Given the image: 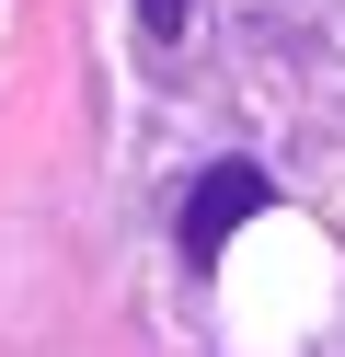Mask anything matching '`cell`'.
Segmentation results:
<instances>
[{"label":"cell","mask_w":345,"mask_h":357,"mask_svg":"<svg viewBox=\"0 0 345 357\" xmlns=\"http://www.w3.org/2000/svg\"><path fill=\"white\" fill-rule=\"evenodd\" d=\"M265 196H276V185H265L253 162H219L196 196H184V254H196V265H219V254H230V231H242Z\"/></svg>","instance_id":"obj_1"},{"label":"cell","mask_w":345,"mask_h":357,"mask_svg":"<svg viewBox=\"0 0 345 357\" xmlns=\"http://www.w3.org/2000/svg\"><path fill=\"white\" fill-rule=\"evenodd\" d=\"M184 12H196V0H138V24H150V35H184Z\"/></svg>","instance_id":"obj_2"}]
</instances>
